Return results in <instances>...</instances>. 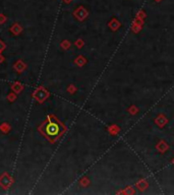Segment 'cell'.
<instances>
[{"label":"cell","mask_w":174,"mask_h":195,"mask_svg":"<svg viewBox=\"0 0 174 195\" xmlns=\"http://www.w3.org/2000/svg\"><path fill=\"white\" fill-rule=\"evenodd\" d=\"M45 134L49 137H57L62 131V127L57 122H49L45 126Z\"/></svg>","instance_id":"6da1fadb"},{"label":"cell","mask_w":174,"mask_h":195,"mask_svg":"<svg viewBox=\"0 0 174 195\" xmlns=\"http://www.w3.org/2000/svg\"><path fill=\"white\" fill-rule=\"evenodd\" d=\"M65 2H69V0H65Z\"/></svg>","instance_id":"7a4b0ae2"}]
</instances>
